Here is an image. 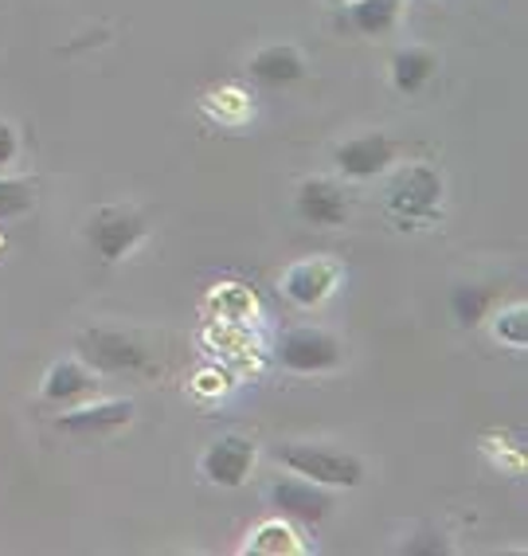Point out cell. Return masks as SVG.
Here are the masks:
<instances>
[{
  "mask_svg": "<svg viewBox=\"0 0 528 556\" xmlns=\"http://www.w3.org/2000/svg\"><path fill=\"white\" fill-rule=\"evenodd\" d=\"M399 16V0H352V24L364 36H384Z\"/></svg>",
  "mask_w": 528,
  "mask_h": 556,
  "instance_id": "obj_15",
  "label": "cell"
},
{
  "mask_svg": "<svg viewBox=\"0 0 528 556\" xmlns=\"http://www.w3.org/2000/svg\"><path fill=\"white\" fill-rule=\"evenodd\" d=\"M79 353L99 372H138L150 365L145 345L126 338V333H114V329H87L79 338Z\"/></svg>",
  "mask_w": 528,
  "mask_h": 556,
  "instance_id": "obj_4",
  "label": "cell"
},
{
  "mask_svg": "<svg viewBox=\"0 0 528 556\" xmlns=\"http://www.w3.org/2000/svg\"><path fill=\"white\" fill-rule=\"evenodd\" d=\"M340 4H352V0H340Z\"/></svg>",
  "mask_w": 528,
  "mask_h": 556,
  "instance_id": "obj_21",
  "label": "cell"
},
{
  "mask_svg": "<svg viewBox=\"0 0 528 556\" xmlns=\"http://www.w3.org/2000/svg\"><path fill=\"white\" fill-rule=\"evenodd\" d=\"M298 212L313 228L345 224V192L333 180H306L298 189Z\"/></svg>",
  "mask_w": 528,
  "mask_h": 556,
  "instance_id": "obj_10",
  "label": "cell"
},
{
  "mask_svg": "<svg viewBox=\"0 0 528 556\" xmlns=\"http://www.w3.org/2000/svg\"><path fill=\"white\" fill-rule=\"evenodd\" d=\"M498 299V290L493 287H474V282H462L459 290H454V299H450V306H454V314H459L462 326H478L481 318H486L489 302Z\"/></svg>",
  "mask_w": 528,
  "mask_h": 556,
  "instance_id": "obj_16",
  "label": "cell"
},
{
  "mask_svg": "<svg viewBox=\"0 0 528 556\" xmlns=\"http://www.w3.org/2000/svg\"><path fill=\"white\" fill-rule=\"evenodd\" d=\"M279 463L289 475H301V478H309V482L330 486V490H349L364 482V463H360L357 455L318 447V443H282Z\"/></svg>",
  "mask_w": 528,
  "mask_h": 556,
  "instance_id": "obj_1",
  "label": "cell"
},
{
  "mask_svg": "<svg viewBox=\"0 0 528 556\" xmlns=\"http://www.w3.org/2000/svg\"><path fill=\"white\" fill-rule=\"evenodd\" d=\"M498 333L508 345H525L528 341V326H525V309H508L505 318L498 321Z\"/></svg>",
  "mask_w": 528,
  "mask_h": 556,
  "instance_id": "obj_18",
  "label": "cell"
},
{
  "mask_svg": "<svg viewBox=\"0 0 528 556\" xmlns=\"http://www.w3.org/2000/svg\"><path fill=\"white\" fill-rule=\"evenodd\" d=\"M130 419H133L130 400H106V404H87V407H75V412H63L55 419V428L79 439H99V435H111L121 424H130Z\"/></svg>",
  "mask_w": 528,
  "mask_h": 556,
  "instance_id": "obj_9",
  "label": "cell"
},
{
  "mask_svg": "<svg viewBox=\"0 0 528 556\" xmlns=\"http://www.w3.org/2000/svg\"><path fill=\"white\" fill-rule=\"evenodd\" d=\"M333 287H337V270L325 263H301L286 275V299L298 306H318L330 299Z\"/></svg>",
  "mask_w": 528,
  "mask_h": 556,
  "instance_id": "obj_11",
  "label": "cell"
},
{
  "mask_svg": "<svg viewBox=\"0 0 528 556\" xmlns=\"http://www.w3.org/2000/svg\"><path fill=\"white\" fill-rule=\"evenodd\" d=\"M270 506L279 509L282 517L298 521V526H318L333 514V494L330 486H318L309 478L294 475V478H279L270 486Z\"/></svg>",
  "mask_w": 528,
  "mask_h": 556,
  "instance_id": "obj_5",
  "label": "cell"
},
{
  "mask_svg": "<svg viewBox=\"0 0 528 556\" xmlns=\"http://www.w3.org/2000/svg\"><path fill=\"white\" fill-rule=\"evenodd\" d=\"M87 236H90V248L99 251L106 263H118V258H126L145 239V219L138 212L106 208L90 219Z\"/></svg>",
  "mask_w": 528,
  "mask_h": 556,
  "instance_id": "obj_6",
  "label": "cell"
},
{
  "mask_svg": "<svg viewBox=\"0 0 528 556\" xmlns=\"http://www.w3.org/2000/svg\"><path fill=\"white\" fill-rule=\"evenodd\" d=\"M90 388H94V380L79 361H60L43 380V400L48 404H75V400L87 396Z\"/></svg>",
  "mask_w": 528,
  "mask_h": 556,
  "instance_id": "obj_12",
  "label": "cell"
},
{
  "mask_svg": "<svg viewBox=\"0 0 528 556\" xmlns=\"http://www.w3.org/2000/svg\"><path fill=\"white\" fill-rule=\"evenodd\" d=\"M274 361L286 372H330L340 365V341L325 329H289L274 345Z\"/></svg>",
  "mask_w": 528,
  "mask_h": 556,
  "instance_id": "obj_2",
  "label": "cell"
},
{
  "mask_svg": "<svg viewBox=\"0 0 528 556\" xmlns=\"http://www.w3.org/2000/svg\"><path fill=\"white\" fill-rule=\"evenodd\" d=\"M21 153V141H16V129L9 126V122H0V169L9 165L12 157Z\"/></svg>",
  "mask_w": 528,
  "mask_h": 556,
  "instance_id": "obj_19",
  "label": "cell"
},
{
  "mask_svg": "<svg viewBox=\"0 0 528 556\" xmlns=\"http://www.w3.org/2000/svg\"><path fill=\"white\" fill-rule=\"evenodd\" d=\"M435 75V55L430 51H418V48H408L399 51L396 63H391V79L403 94H415L418 87H427V79Z\"/></svg>",
  "mask_w": 528,
  "mask_h": 556,
  "instance_id": "obj_14",
  "label": "cell"
},
{
  "mask_svg": "<svg viewBox=\"0 0 528 556\" xmlns=\"http://www.w3.org/2000/svg\"><path fill=\"white\" fill-rule=\"evenodd\" d=\"M31 208V189L24 180L0 177V219H16L21 212Z\"/></svg>",
  "mask_w": 528,
  "mask_h": 556,
  "instance_id": "obj_17",
  "label": "cell"
},
{
  "mask_svg": "<svg viewBox=\"0 0 528 556\" xmlns=\"http://www.w3.org/2000/svg\"><path fill=\"white\" fill-rule=\"evenodd\" d=\"M423 548H430V553H447L442 541H415V545H408V553H423Z\"/></svg>",
  "mask_w": 528,
  "mask_h": 556,
  "instance_id": "obj_20",
  "label": "cell"
},
{
  "mask_svg": "<svg viewBox=\"0 0 528 556\" xmlns=\"http://www.w3.org/2000/svg\"><path fill=\"white\" fill-rule=\"evenodd\" d=\"M442 204V180L435 169L427 165H411V169H399L396 180L388 189V208L396 212L399 219H427L435 216Z\"/></svg>",
  "mask_w": 528,
  "mask_h": 556,
  "instance_id": "obj_3",
  "label": "cell"
},
{
  "mask_svg": "<svg viewBox=\"0 0 528 556\" xmlns=\"http://www.w3.org/2000/svg\"><path fill=\"white\" fill-rule=\"evenodd\" d=\"M333 161H337V169L352 180L379 177V173L391 169V161H396V141H388L384 134H364V138H352V141H345V146H337Z\"/></svg>",
  "mask_w": 528,
  "mask_h": 556,
  "instance_id": "obj_8",
  "label": "cell"
},
{
  "mask_svg": "<svg viewBox=\"0 0 528 556\" xmlns=\"http://www.w3.org/2000/svg\"><path fill=\"white\" fill-rule=\"evenodd\" d=\"M199 470L208 475V482H216V486H223V490L243 486L250 478V470H255V443L243 435L216 439V443L204 451V458H199Z\"/></svg>",
  "mask_w": 528,
  "mask_h": 556,
  "instance_id": "obj_7",
  "label": "cell"
},
{
  "mask_svg": "<svg viewBox=\"0 0 528 556\" xmlns=\"http://www.w3.org/2000/svg\"><path fill=\"white\" fill-rule=\"evenodd\" d=\"M250 75L262 83H274V87H286V83H298L306 75V63L294 48H267L250 60Z\"/></svg>",
  "mask_w": 528,
  "mask_h": 556,
  "instance_id": "obj_13",
  "label": "cell"
}]
</instances>
